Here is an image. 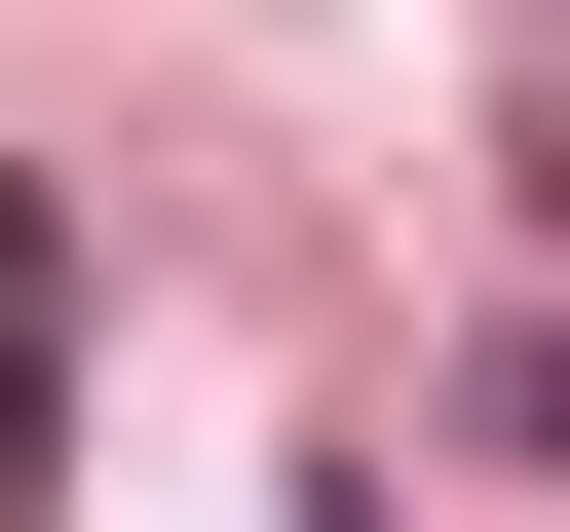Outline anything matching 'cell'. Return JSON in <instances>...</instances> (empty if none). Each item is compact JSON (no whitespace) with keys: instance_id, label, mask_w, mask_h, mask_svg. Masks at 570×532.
<instances>
[{"instance_id":"cell-1","label":"cell","mask_w":570,"mask_h":532,"mask_svg":"<svg viewBox=\"0 0 570 532\" xmlns=\"http://www.w3.org/2000/svg\"><path fill=\"white\" fill-rule=\"evenodd\" d=\"M39 418H77V266H39V190H0V494H39Z\"/></svg>"},{"instance_id":"cell-2","label":"cell","mask_w":570,"mask_h":532,"mask_svg":"<svg viewBox=\"0 0 570 532\" xmlns=\"http://www.w3.org/2000/svg\"><path fill=\"white\" fill-rule=\"evenodd\" d=\"M456 456H532V494H570V305H494V343H456Z\"/></svg>"}]
</instances>
